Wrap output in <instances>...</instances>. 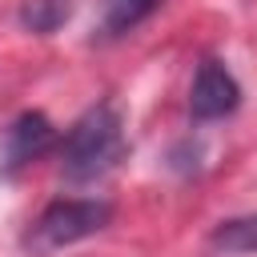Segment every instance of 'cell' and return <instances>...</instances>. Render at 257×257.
I'll list each match as a JSON object with an SVG mask.
<instances>
[{
	"instance_id": "cell-1",
	"label": "cell",
	"mask_w": 257,
	"mask_h": 257,
	"mask_svg": "<svg viewBox=\"0 0 257 257\" xmlns=\"http://www.w3.org/2000/svg\"><path fill=\"white\" fill-rule=\"evenodd\" d=\"M64 173L72 181H92V177H104L120 157H124V124H120V112L112 104H96L88 108L64 137Z\"/></svg>"
},
{
	"instance_id": "cell-2",
	"label": "cell",
	"mask_w": 257,
	"mask_h": 257,
	"mask_svg": "<svg viewBox=\"0 0 257 257\" xmlns=\"http://www.w3.org/2000/svg\"><path fill=\"white\" fill-rule=\"evenodd\" d=\"M112 221V205L108 201H92V197H68V201H52L36 225H32V249L48 253L60 245H76L92 233H100Z\"/></svg>"
},
{
	"instance_id": "cell-3",
	"label": "cell",
	"mask_w": 257,
	"mask_h": 257,
	"mask_svg": "<svg viewBox=\"0 0 257 257\" xmlns=\"http://www.w3.org/2000/svg\"><path fill=\"white\" fill-rule=\"evenodd\" d=\"M241 104V84L221 60H205L189 88V112L197 120H221Z\"/></svg>"
},
{
	"instance_id": "cell-4",
	"label": "cell",
	"mask_w": 257,
	"mask_h": 257,
	"mask_svg": "<svg viewBox=\"0 0 257 257\" xmlns=\"http://www.w3.org/2000/svg\"><path fill=\"white\" fill-rule=\"evenodd\" d=\"M52 141H56V128L44 112H20L8 128V141H4V173L44 157L52 149Z\"/></svg>"
},
{
	"instance_id": "cell-5",
	"label": "cell",
	"mask_w": 257,
	"mask_h": 257,
	"mask_svg": "<svg viewBox=\"0 0 257 257\" xmlns=\"http://www.w3.org/2000/svg\"><path fill=\"white\" fill-rule=\"evenodd\" d=\"M161 8V0H104L100 8V28L108 36H124L128 28H137L141 20H149Z\"/></svg>"
},
{
	"instance_id": "cell-6",
	"label": "cell",
	"mask_w": 257,
	"mask_h": 257,
	"mask_svg": "<svg viewBox=\"0 0 257 257\" xmlns=\"http://www.w3.org/2000/svg\"><path fill=\"white\" fill-rule=\"evenodd\" d=\"M68 12H72L68 0H28L24 12H20V20H24L32 32H56V28L68 20Z\"/></svg>"
},
{
	"instance_id": "cell-7",
	"label": "cell",
	"mask_w": 257,
	"mask_h": 257,
	"mask_svg": "<svg viewBox=\"0 0 257 257\" xmlns=\"http://www.w3.org/2000/svg\"><path fill=\"white\" fill-rule=\"evenodd\" d=\"M213 245H221L225 253H253V249H257V217L225 221V225L213 233Z\"/></svg>"
}]
</instances>
